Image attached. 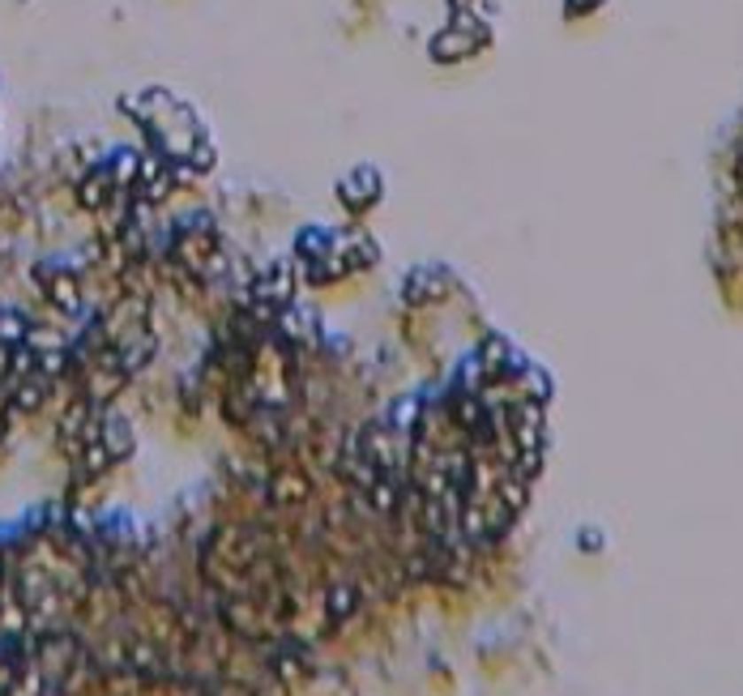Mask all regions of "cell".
Segmentation results:
<instances>
[{
  "label": "cell",
  "instance_id": "3957f363",
  "mask_svg": "<svg viewBox=\"0 0 743 696\" xmlns=\"http://www.w3.org/2000/svg\"><path fill=\"white\" fill-rule=\"evenodd\" d=\"M381 192H384V184H381V171L376 167H355L337 180V201H342L351 214H368V210L381 201Z\"/></svg>",
  "mask_w": 743,
  "mask_h": 696
},
{
  "label": "cell",
  "instance_id": "7a4b0ae2",
  "mask_svg": "<svg viewBox=\"0 0 743 696\" xmlns=\"http://www.w3.org/2000/svg\"><path fill=\"white\" fill-rule=\"evenodd\" d=\"M35 278H39V290H43V299L56 313H65V316L81 313V282H77V274H69L65 265H39Z\"/></svg>",
  "mask_w": 743,
  "mask_h": 696
},
{
  "label": "cell",
  "instance_id": "5b68a950",
  "mask_svg": "<svg viewBox=\"0 0 743 696\" xmlns=\"http://www.w3.org/2000/svg\"><path fill=\"white\" fill-rule=\"evenodd\" d=\"M77 197H81V205H86V210H103L112 197H133V192H120L112 167H107V163H98V167H90V171H86V180L77 184Z\"/></svg>",
  "mask_w": 743,
  "mask_h": 696
},
{
  "label": "cell",
  "instance_id": "277c9868",
  "mask_svg": "<svg viewBox=\"0 0 743 696\" xmlns=\"http://www.w3.org/2000/svg\"><path fill=\"white\" fill-rule=\"evenodd\" d=\"M475 39H487V30H483V26H475L470 18H457L449 30H440V35L432 39V60L453 65V60H461V56H470V51L479 48Z\"/></svg>",
  "mask_w": 743,
  "mask_h": 696
},
{
  "label": "cell",
  "instance_id": "52a82bcc",
  "mask_svg": "<svg viewBox=\"0 0 743 696\" xmlns=\"http://www.w3.org/2000/svg\"><path fill=\"white\" fill-rule=\"evenodd\" d=\"M440 290H445V287L436 282L432 269H419V274H410V278H406V287H402V299H406V304H428V299H436Z\"/></svg>",
  "mask_w": 743,
  "mask_h": 696
},
{
  "label": "cell",
  "instance_id": "6da1fadb",
  "mask_svg": "<svg viewBox=\"0 0 743 696\" xmlns=\"http://www.w3.org/2000/svg\"><path fill=\"white\" fill-rule=\"evenodd\" d=\"M290 299H295V269H290V261H269L248 282V313L257 316L261 325H274L290 308Z\"/></svg>",
  "mask_w": 743,
  "mask_h": 696
},
{
  "label": "cell",
  "instance_id": "8992f818",
  "mask_svg": "<svg viewBox=\"0 0 743 696\" xmlns=\"http://www.w3.org/2000/svg\"><path fill=\"white\" fill-rule=\"evenodd\" d=\"M30 329H35L30 316H22L18 308H0V351H18V346H26Z\"/></svg>",
  "mask_w": 743,
  "mask_h": 696
},
{
  "label": "cell",
  "instance_id": "ba28073f",
  "mask_svg": "<svg viewBox=\"0 0 743 696\" xmlns=\"http://www.w3.org/2000/svg\"><path fill=\"white\" fill-rule=\"evenodd\" d=\"M9 410L13 406H9V398H4V389H0V436L9 432Z\"/></svg>",
  "mask_w": 743,
  "mask_h": 696
}]
</instances>
